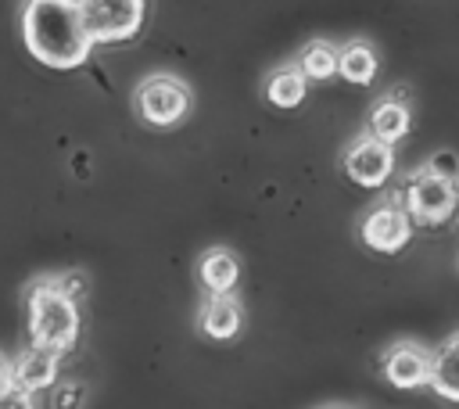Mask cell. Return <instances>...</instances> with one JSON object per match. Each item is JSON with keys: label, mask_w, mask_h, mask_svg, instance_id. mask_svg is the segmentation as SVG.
<instances>
[{"label": "cell", "mask_w": 459, "mask_h": 409, "mask_svg": "<svg viewBox=\"0 0 459 409\" xmlns=\"http://www.w3.org/2000/svg\"><path fill=\"white\" fill-rule=\"evenodd\" d=\"M409 129H412V111H409V104L402 97L391 93V97H380L373 104V111H369V136L373 140L394 147L398 140L409 136Z\"/></svg>", "instance_id": "cell-11"}, {"label": "cell", "mask_w": 459, "mask_h": 409, "mask_svg": "<svg viewBox=\"0 0 459 409\" xmlns=\"http://www.w3.org/2000/svg\"><path fill=\"white\" fill-rule=\"evenodd\" d=\"M57 355L43 352V348H25L14 355L11 362V387L25 391V395H36V391H47L57 384Z\"/></svg>", "instance_id": "cell-10"}, {"label": "cell", "mask_w": 459, "mask_h": 409, "mask_svg": "<svg viewBox=\"0 0 459 409\" xmlns=\"http://www.w3.org/2000/svg\"><path fill=\"white\" fill-rule=\"evenodd\" d=\"M0 409H36V402H32V395H25L18 387H7L0 395Z\"/></svg>", "instance_id": "cell-19"}, {"label": "cell", "mask_w": 459, "mask_h": 409, "mask_svg": "<svg viewBox=\"0 0 459 409\" xmlns=\"http://www.w3.org/2000/svg\"><path fill=\"white\" fill-rule=\"evenodd\" d=\"M190 104H194L190 86H186L183 79H176V75H165V72L147 75V79L136 86V93H133V108H136L140 122H147V126H154V129H172V126H179V122L190 115Z\"/></svg>", "instance_id": "cell-3"}, {"label": "cell", "mask_w": 459, "mask_h": 409, "mask_svg": "<svg viewBox=\"0 0 459 409\" xmlns=\"http://www.w3.org/2000/svg\"><path fill=\"white\" fill-rule=\"evenodd\" d=\"M197 280L208 291V298H233L240 283V258L230 248H208L197 258Z\"/></svg>", "instance_id": "cell-9"}, {"label": "cell", "mask_w": 459, "mask_h": 409, "mask_svg": "<svg viewBox=\"0 0 459 409\" xmlns=\"http://www.w3.org/2000/svg\"><path fill=\"white\" fill-rule=\"evenodd\" d=\"M7 387H11V362L0 355V395H4Z\"/></svg>", "instance_id": "cell-21"}, {"label": "cell", "mask_w": 459, "mask_h": 409, "mask_svg": "<svg viewBox=\"0 0 459 409\" xmlns=\"http://www.w3.org/2000/svg\"><path fill=\"white\" fill-rule=\"evenodd\" d=\"M22 43L47 68H79L93 43L82 29L75 0H29L22 7Z\"/></svg>", "instance_id": "cell-1"}, {"label": "cell", "mask_w": 459, "mask_h": 409, "mask_svg": "<svg viewBox=\"0 0 459 409\" xmlns=\"http://www.w3.org/2000/svg\"><path fill=\"white\" fill-rule=\"evenodd\" d=\"M79 305L61 294L54 280H36L25 294V330L29 348H43L50 355H65L79 341Z\"/></svg>", "instance_id": "cell-2"}, {"label": "cell", "mask_w": 459, "mask_h": 409, "mask_svg": "<svg viewBox=\"0 0 459 409\" xmlns=\"http://www.w3.org/2000/svg\"><path fill=\"white\" fill-rule=\"evenodd\" d=\"M75 4H79V18L93 47L133 39L147 11L140 0H75Z\"/></svg>", "instance_id": "cell-4"}, {"label": "cell", "mask_w": 459, "mask_h": 409, "mask_svg": "<svg viewBox=\"0 0 459 409\" xmlns=\"http://www.w3.org/2000/svg\"><path fill=\"white\" fill-rule=\"evenodd\" d=\"M402 208L420 226H441L459 212V183L437 179L430 172H412L402 190Z\"/></svg>", "instance_id": "cell-5"}, {"label": "cell", "mask_w": 459, "mask_h": 409, "mask_svg": "<svg viewBox=\"0 0 459 409\" xmlns=\"http://www.w3.org/2000/svg\"><path fill=\"white\" fill-rule=\"evenodd\" d=\"M79 405H82V387L79 384H65L54 395V409H79Z\"/></svg>", "instance_id": "cell-18"}, {"label": "cell", "mask_w": 459, "mask_h": 409, "mask_svg": "<svg viewBox=\"0 0 459 409\" xmlns=\"http://www.w3.org/2000/svg\"><path fill=\"white\" fill-rule=\"evenodd\" d=\"M341 169L359 190H380L394 176V147H387L366 133L355 144H348V151L341 154Z\"/></svg>", "instance_id": "cell-7"}, {"label": "cell", "mask_w": 459, "mask_h": 409, "mask_svg": "<svg viewBox=\"0 0 459 409\" xmlns=\"http://www.w3.org/2000/svg\"><path fill=\"white\" fill-rule=\"evenodd\" d=\"M359 240L377 255H398L412 240V215L402 208V201H380L362 215Z\"/></svg>", "instance_id": "cell-6"}, {"label": "cell", "mask_w": 459, "mask_h": 409, "mask_svg": "<svg viewBox=\"0 0 459 409\" xmlns=\"http://www.w3.org/2000/svg\"><path fill=\"white\" fill-rule=\"evenodd\" d=\"M455 222H459V212H455Z\"/></svg>", "instance_id": "cell-22"}, {"label": "cell", "mask_w": 459, "mask_h": 409, "mask_svg": "<svg viewBox=\"0 0 459 409\" xmlns=\"http://www.w3.org/2000/svg\"><path fill=\"white\" fill-rule=\"evenodd\" d=\"M430 391L459 405V334L445 337L430 352Z\"/></svg>", "instance_id": "cell-13"}, {"label": "cell", "mask_w": 459, "mask_h": 409, "mask_svg": "<svg viewBox=\"0 0 459 409\" xmlns=\"http://www.w3.org/2000/svg\"><path fill=\"white\" fill-rule=\"evenodd\" d=\"M54 283L61 287V294H68L72 301L79 298V291H82V276L79 273H65V276H54Z\"/></svg>", "instance_id": "cell-20"}, {"label": "cell", "mask_w": 459, "mask_h": 409, "mask_svg": "<svg viewBox=\"0 0 459 409\" xmlns=\"http://www.w3.org/2000/svg\"><path fill=\"white\" fill-rule=\"evenodd\" d=\"M308 97V79L301 75L298 65H283L276 72H269L265 79V100L276 108V111H294L301 108Z\"/></svg>", "instance_id": "cell-14"}, {"label": "cell", "mask_w": 459, "mask_h": 409, "mask_svg": "<svg viewBox=\"0 0 459 409\" xmlns=\"http://www.w3.org/2000/svg\"><path fill=\"white\" fill-rule=\"evenodd\" d=\"M337 61H341V47H333L326 39H312V43H305L298 68L308 83H326L337 75Z\"/></svg>", "instance_id": "cell-16"}, {"label": "cell", "mask_w": 459, "mask_h": 409, "mask_svg": "<svg viewBox=\"0 0 459 409\" xmlns=\"http://www.w3.org/2000/svg\"><path fill=\"white\" fill-rule=\"evenodd\" d=\"M240 326H244V312H240V305H237L233 298H208V301L201 305L197 330H201L208 341L226 344V341H233V337L240 334Z\"/></svg>", "instance_id": "cell-12"}, {"label": "cell", "mask_w": 459, "mask_h": 409, "mask_svg": "<svg viewBox=\"0 0 459 409\" xmlns=\"http://www.w3.org/2000/svg\"><path fill=\"white\" fill-rule=\"evenodd\" d=\"M377 68H380V57L377 50L366 43V39H351L341 47V61H337V75L351 86H369L377 79Z\"/></svg>", "instance_id": "cell-15"}, {"label": "cell", "mask_w": 459, "mask_h": 409, "mask_svg": "<svg viewBox=\"0 0 459 409\" xmlns=\"http://www.w3.org/2000/svg\"><path fill=\"white\" fill-rule=\"evenodd\" d=\"M423 172L437 176V179H448V183H459V154L455 151H434L423 165Z\"/></svg>", "instance_id": "cell-17"}, {"label": "cell", "mask_w": 459, "mask_h": 409, "mask_svg": "<svg viewBox=\"0 0 459 409\" xmlns=\"http://www.w3.org/2000/svg\"><path fill=\"white\" fill-rule=\"evenodd\" d=\"M384 377L398 391H416V387L430 384V352L412 341L391 344L384 355Z\"/></svg>", "instance_id": "cell-8"}]
</instances>
